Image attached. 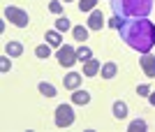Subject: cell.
Wrapping results in <instances>:
<instances>
[{
  "mask_svg": "<svg viewBox=\"0 0 155 132\" xmlns=\"http://www.w3.org/2000/svg\"><path fill=\"white\" fill-rule=\"evenodd\" d=\"M60 42H63V37H60V30H49V33H46V44L60 46Z\"/></svg>",
  "mask_w": 155,
  "mask_h": 132,
  "instance_id": "cell-15",
  "label": "cell"
},
{
  "mask_svg": "<svg viewBox=\"0 0 155 132\" xmlns=\"http://www.w3.org/2000/svg\"><path fill=\"white\" fill-rule=\"evenodd\" d=\"M72 102H74V104H88V102H91V93L77 88V91H74V95H72Z\"/></svg>",
  "mask_w": 155,
  "mask_h": 132,
  "instance_id": "cell-11",
  "label": "cell"
},
{
  "mask_svg": "<svg viewBox=\"0 0 155 132\" xmlns=\"http://www.w3.org/2000/svg\"><path fill=\"white\" fill-rule=\"evenodd\" d=\"M111 9L123 23L127 19H146L153 9V0H114Z\"/></svg>",
  "mask_w": 155,
  "mask_h": 132,
  "instance_id": "cell-2",
  "label": "cell"
},
{
  "mask_svg": "<svg viewBox=\"0 0 155 132\" xmlns=\"http://www.w3.org/2000/svg\"><path fill=\"white\" fill-rule=\"evenodd\" d=\"M49 9H51L53 14H60V12H63V2H58V0H51V2H49Z\"/></svg>",
  "mask_w": 155,
  "mask_h": 132,
  "instance_id": "cell-22",
  "label": "cell"
},
{
  "mask_svg": "<svg viewBox=\"0 0 155 132\" xmlns=\"http://www.w3.org/2000/svg\"><path fill=\"white\" fill-rule=\"evenodd\" d=\"M74 109H72L70 104H60L58 109H56V125L58 127H70L72 123H74Z\"/></svg>",
  "mask_w": 155,
  "mask_h": 132,
  "instance_id": "cell-3",
  "label": "cell"
},
{
  "mask_svg": "<svg viewBox=\"0 0 155 132\" xmlns=\"http://www.w3.org/2000/svg\"><path fill=\"white\" fill-rule=\"evenodd\" d=\"M35 56H37V58H49V56H51V44H39L37 49H35Z\"/></svg>",
  "mask_w": 155,
  "mask_h": 132,
  "instance_id": "cell-17",
  "label": "cell"
},
{
  "mask_svg": "<svg viewBox=\"0 0 155 132\" xmlns=\"http://www.w3.org/2000/svg\"><path fill=\"white\" fill-rule=\"evenodd\" d=\"M5 53L9 56V58H19L21 53H23V44H21V42H7Z\"/></svg>",
  "mask_w": 155,
  "mask_h": 132,
  "instance_id": "cell-9",
  "label": "cell"
},
{
  "mask_svg": "<svg viewBox=\"0 0 155 132\" xmlns=\"http://www.w3.org/2000/svg\"><path fill=\"white\" fill-rule=\"evenodd\" d=\"M39 93H42V95H46V97H56V88L51 86V84H46V81H42V84H39Z\"/></svg>",
  "mask_w": 155,
  "mask_h": 132,
  "instance_id": "cell-18",
  "label": "cell"
},
{
  "mask_svg": "<svg viewBox=\"0 0 155 132\" xmlns=\"http://www.w3.org/2000/svg\"><path fill=\"white\" fill-rule=\"evenodd\" d=\"M111 109H114V116H116V118H125V116H127V104L120 102V100H116Z\"/></svg>",
  "mask_w": 155,
  "mask_h": 132,
  "instance_id": "cell-13",
  "label": "cell"
},
{
  "mask_svg": "<svg viewBox=\"0 0 155 132\" xmlns=\"http://www.w3.org/2000/svg\"><path fill=\"white\" fill-rule=\"evenodd\" d=\"M65 2H72V0H65Z\"/></svg>",
  "mask_w": 155,
  "mask_h": 132,
  "instance_id": "cell-27",
  "label": "cell"
},
{
  "mask_svg": "<svg viewBox=\"0 0 155 132\" xmlns=\"http://www.w3.org/2000/svg\"><path fill=\"white\" fill-rule=\"evenodd\" d=\"M95 7H97V0H81V2H79V9H81V12H93Z\"/></svg>",
  "mask_w": 155,
  "mask_h": 132,
  "instance_id": "cell-21",
  "label": "cell"
},
{
  "mask_svg": "<svg viewBox=\"0 0 155 132\" xmlns=\"http://www.w3.org/2000/svg\"><path fill=\"white\" fill-rule=\"evenodd\" d=\"M146 120H141V118H137V120H132V123H130V132H143L146 130Z\"/></svg>",
  "mask_w": 155,
  "mask_h": 132,
  "instance_id": "cell-20",
  "label": "cell"
},
{
  "mask_svg": "<svg viewBox=\"0 0 155 132\" xmlns=\"http://www.w3.org/2000/svg\"><path fill=\"white\" fill-rule=\"evenodd\" d=\"M139 65H141V70H143V74H146V77L155 79V56L143 53V58H139Z\"/></svg>",
  "mask_w": 155,
  "mask_h": 132,
  "instance_id": "cell-6",
  "label": "cell"
},
{
  "mask_svg": "<svg viewBox=\"0 0 155 132\" xmlns=\"http://www.w3.org/2000/svg\"><path fill=\"white\" fill-rule=\"evenodd\" d=\"M5 19H9L16 28H26L28 26V12H23V9H19V7H7L5 9Z\"/></svg>",
  "mask_w": 155,
  "mask_h": 132,
  "instance_id": "cell-4",
  "label": "cell"
},
{
  "mask_svg": "<svg viewBox=\"0 0 155 132\" xmlns=\"http://www.w3.org/2000/svg\"><path fill=\"white\" fill-rule=\"evenodd\" d=\"M102 26H104L102 12H100V9H93L91 16H88V28H91V30H102Z\"/></svg>",
  "mask_w": 155,
  "mask_h": 132,
  "instance_id": "cell-7",
  "label": "cell"
},
{
  "mask_svg": "<svg viewBox=\"0 0 155 132\" xmlns=\"http://www.w3.org/2000/svg\"><path fill=\"white\" fill-rule=\"evenodd\" d=\"M120 30V40L139 53H148L155 44V26L148 19H127Z\"/></svg>",
  "mask_w": 155,
  "mask_h": 132,
  "instance_id": "cell-1",
  "label": "cell"
},
{
  "mask_svg": "<svg viewBox=\"0 0 155 132\" xmlns=\"http://www.w3.org/2000/svg\"><path fill=\"white\" fill-rule=\"evenodd\" d=\"M91 58H93V51H91V49H88L86 44L77 49V60H81V63H88Z\"/></svg>",
  "mask_w": 155,
  "mask_h": 132,
  "instance_id": "cell-14",
  "label": "cell"
},
{
  "mask_svg": "<svg viewBox=\"0 0 155 132\" xmlns=\"http://www.w3.org/2000/svg\"><path fill=\"white\" fill-rule=\"evenodd\" d=\"M88 30H91V28H84V26H74V28H72V33H74V40H79V42L88 40Z\"/></svg>",
  "mask_w": 155,
  "mask_h": 132,
  "instance_id": "cell-16",
  "label": "cell"
},
{
  "mask_svg": "<svg viewBox=\"0 0 155 132\" xmlns=\"http://www.w3.org/2000/svg\"><path fill=\"white\" fill-rule=\"evenodd\" d=\"M70 28H72V23H70V19H67V16H60V19L56 21V30H60V33L70 30Z\"/></svg>",
  "mask_w": 155,
  "mask_h": 132,
  "instance_id": "cell-19",
  "label": "cell"
},
{
  "mask_svg": "<svg viewBox=\"0 0 155 132\" xmlns=\"http://www.w3.org/2000/svg\"><path fill=\"white\" fill-rule=\"evenodd\" d=\"M100 70H102V65H100V60H95V58H91L88 63H84V74L86 77H95Z\"/></svg>",
  "mask_w": 155,
  "mask_h": 132,
  "instance_id": "cell-10",
  "label": "cell"
},
{
  "mask_svg": "<svg viewBox=\"0 0 155 132\" xmlns=\"http://www.w3.org/2000/svg\"><path fill=\"white\" fill-rule=\"evenodd\" d=\"M137 93H139V95H146V97H148V95H150V86H148V84H141V86L137 88Z\"/></svg>",
  "mask_w": 155,
  "mask_h": 132,
  "instance_id": "cell-24",
  "label": "cell"
},
{
  "mask_svg": "<svg viewBox=\"0 0 155 132\" xmlns=\"http://www.w3.org/2000/svg\"><path fill=\"white\" fill-rule=\"evenodd\" d=\"M63 81H65V88H70V91H77V88L81 86V74H79V72H70Z\"/></svg>",
  "mask_w": 155,
  "mask_h": 132,
  "instance_id": "cell-8",
  "label": "cell"
},
{
  "mask_svg": "<svg viewBox=\"0 0 155 132\" xmlns=\"http://www.w3.org/2000/svg\"><path fill=\"white\" fill-rule=\"evenodd\" d=\"M0 70H2V72H9V70H12V63H9V58H0Z\"/></svg>",
  "mask_w": 155,
  "mask_h": 132,
  "instance_id": "cell-23",
  "label": "cell"
},
{
  "mask_svg": "<svg viewBox=\"0 0 155 132\" xmlns=\"http://www.w3.org/2000/svg\"><path fill=\"white\" fill-rule=\"evenodd\" d=\"M58 63L63 67H72L74 63H77V49H72L70 44L58 46Z\"/></svg>",
  "mask_w": 155,
  "mask_h": 132,
  "instance_id": "cell-5",
  "label": "cell"
},
{
  "mask_svg": "<svg viewBox=\"0 0 155 132\" xmlns=\"http://www.w3.org/2000/svg\"><path fill=\"white\" fill-rule=\"evenodd\" d=\"M148 102L155 107V91H150V95H148Z\"/></svg>",
  "mask_w": 155,
  "mask_h": 132,
  "instance_id": "cell-26",
  "label": "cell"
},
{
  "mask_svg": "<svg viewBox=\"0 0 155 132\" xmlns=\"http://www.w3.org/2000/svg\"><path fill=\"white\" fill-rule=\"evenodd\" d=\"M109 26L111 28H120V26H123V21L118 19V16H111V19H109Z\"/></svg>",
  "mask_w": 155,
  "mask_h": 132,
  "instance_id": "cell-25",
  "label": "cell"
},
{
  "mask_svg": "<svg viewBox=\"0 0 155 132\" xmlns=\"http://www.w3.org/2000/svg\"><path fill=\"white\" fill-rule=\"evenodd\" d=\"M100 72H102L104 79H114V77H116V72H118V67H116V63H104Z\"/></svg>",
  "mask_w": 155,
  "mask_h": 132,
  "instance_id": "cell-12",
  "label": "cell"
}]
</instances>
